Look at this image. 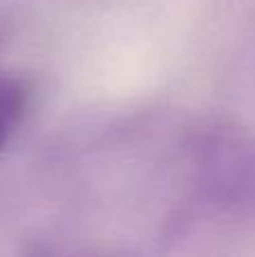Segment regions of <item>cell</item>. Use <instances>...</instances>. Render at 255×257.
<instances>
[{
    "instance_id": "obj_1",
    "label": "cell",
    "mask_w": 255,
    "mask_h": 257,
    "mask_svg": "<svg viewBox=\"0 0 255 257\" xmlns=\"http://www.w3.org/2000/svg\"><path fill=\"white\" fill-rule=\"evenodd\" d=\"M30 99L32 90L25 79L0 72V149L12 140L21 122L25 120Z\"/></svg>"
},
{
    "instance_id": "obj_2",
    "label": "cell",
    "mask_w": 255,
    "mask_h": 257,
    "mask_svg": "<svg viewBox=\"0 0 255 257\" xmlns=\"http://www.w3.org/2000/svg\"><path fill=\"white\" fill-rule=\"evenodd\" d=\"M242 208L255 212V140L251 145V160H248V174H246V185H244Z\"/></svg>"
}]
</instances>
